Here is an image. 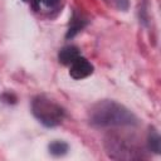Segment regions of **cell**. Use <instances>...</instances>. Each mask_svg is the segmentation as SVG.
Instances as JSON below:
<instances>
[{"label":"cell","instance_id":"10","mask_svg":"<svg viewBox=\"0 0 161 161\" xmlns=\"http://www.w3.org/2000/svg\"><path fill=\"white\" fill-rule=\"evenodd\" d=\"M0 99L6 104H15L16 103V96L11 92H4L0 96Z\"/></svg>","mask_w":161,"mask_h":161},{"label":"cell","instance_id":"3","mask_svg":"<svg viewBox=\"0 0 161 161\" xmlns=\"http://www.w3.org/2000/svg\"><path fill=\"white\" fill-rule=\"evenodd\" d=\"M106 152L111 158L116 160H137L143 158V151L137 146L136 141H132L130 137L119 135H109L104 142Z\"/></svg>","mask_w":161,"mask_h":161},{"label":"cell","instance_id":"11","mask_svg":"<svg viewBox=\"0 0 161 161\" xmlns=\"http://www.w3.org/2000/svg\"><path fill=\"white\" fill-rule=\"evenodd\" d=\"M23 1H25V3H29V1H31V0H23Z\"/></svg>","mask_w":161,"mask_h":161},{"label":"cell","instance_id":"7","mask_svg":"<svg viewBox=\"0 0 161 161\" xmlns=\"http://www.w3.org/2000/svg\"><path fill=\"white\" fill-rule=\"evenodd\" d=\"M60 4V0H31L33 9L39 13H50L55 10Z\"/></svg>","mask_w":161,"mask_h":161},{"label":"cell","instance_id":"2","mask_svg":"<svg viewBox=\"0 0 161 161\" xmlns=\"http://www.w3.org/2000/svg\"><path fill=\"white\" fill-rule=\"evenodd\" d=\"M31 113L45 127H55L65 118V109L44 94H39L33 98Z\"/></svg>","mask_w":161,"mask_h":161},{"label":"cell","instance_id":"1","mask_svg":"<svg viewBox=\"0 0 161 161\" xmlns=\"http://www.w3.org/2000/svg\"><path fill=\"white\" fill-rule=\"evenodd\" d=\"M89 123L94 127H130L138 123L137 117L123 104L116 101H99L88 112Z\"/></svg>","mask_w":161,"mask_h":161},{"label":"cell","instance_id":"9","mask_svg":"<svg viewBox=\"0 0 161 161\" xmlns=\"http://www.w3.org/2000/svg\"><path fill=\"white\" fill-rule=\"evenodd\" d=\"M68 143L64 142V141H53L48 145V150H49V153L55 156V157H60V156H64L67 152H68Z\"/></svg>","mask_w":161,"mask_h":161},{"label":"cell","instance_id":"8","mask_svg":"<svg viewBox=\"0 0 161 161\" xmlns=\"http://www.w3.org/2000/svg\"><path fill=\"white\" fill-rule=\"evenodd\" d=\"M147 148L150 152H155V153H160L161 151V138L158 132L153 127H150L147 135Z\"/></svg>","mask_w":161,"mask_h":161},{"label":"cell","instance_id":"4","mask_svg":"<svg viewBox=\"0 0 161 161\" xmlns=\"http://www.w3.org/2000/svg\"><path fill=\"white\" fill-rule=\"evenodd\" d=\"M94 70L93 64L84 57L79 55L70 65H69V75L73 79H83L89 77Z\"/></svg>","mask_w":161,"mask_h":161},{"label":"cell","instance_id":"6","mask_svg":"<svg viewBox=\"0 0 161 161\" xmlns=\"http://www.w3.org/2000/svg\"><path fill=\"white\" fill-rule=\"evenodd\" d=\"M80 55V50L75 45H65L58 52V60L63 65H70Z\"/></svg>","mask_w":161,"mask_h":161},{"label":"cell","instance_id":"5","mask_svg":"<svg viewBox=\"0 0 161 161\" xmlns=\"http://www.w3.org/2000/svg\"><path fill=\"white\" fill-rule=\"evenodd\" d=\"M88 23H89V20H88L87 18H84L83 14L78 13L77 10H73V15H72V18H70V21H69V26H68L65 38H67V39L74 38Z\"/></svg>","mask_w":161,"mask_h":161}]
</instances>
